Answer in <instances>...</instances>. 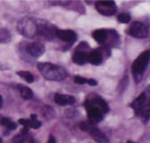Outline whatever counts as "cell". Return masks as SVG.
Here are the masks:
<instances>
[{"label":"cell","mask_w":150,"mask_h":143,"mask_svg":"<svg viewBox=\"0 0 150 143\" xmlns=\"http://www.w3.org/2000/svg\"><path fill=\"white\" fill-rule=\"evenodd\" d=\"M74 83H77V85H84V83H88V79H86L82 76H79V75H76L74 77Z\"/></svg>","instance_id":"22"},{"label":"cell","mask_w":150,"mask_h":143,"mask_svg":"<svg viewBox=\"0 0 150 143\" xmlns=\"http://www.w3.org/2000/svg\"><path fill=\"white\" fill-rule=\"evenodd\" d=\"M43 114H44V116H45V117L48 118V120L54 117V115H56V114H54V109H52L50 106H45V107L43 108Z\"/></svg>","instance_id":"20"},{"label":"cell","mask_w":150,"mask_h":143,"mask_svg":"<svg viewBox=\"0 0 150 143\" xmlns=\"http://www.w3.org/2000/svg\"><path fill=\"white\" fill-rule=\"evenodd\" d=\"M0 124L2 125V126L6 127V128L9 129V130H16V129H17V125H16L13 122H11V120L7 117L1 118V120H0Z\"/></svg>","instance_id":"19"},{"label":"cell","mask_w":150,"mask_h":143,"mask_svg":"<svg viewBox=\"0 0 150 143\" xmlns=\"http://www.w3.org/2000/svg\"><path fill=\"white\" fill-rule=\"evenodd\" d=\"M145 102H146V94L143 93L131 104L132 108H134V110L136 111L137 114H141L142 110L144 109V105H145Z\"/></svg>","instance_id":"11"},{"label":"cell","mask_w":150,"mask_h":143,"mask_svg":"<svg viewBox=\"0 0 150 143\" xmlns=\"http://www.w3.org/2000/svg\"><path fill=\"white\" fill-rule=\"evenodd\" d=\"M92 35H93V37H94V39L96 40L97 42H99V43H103V42H105L107 39V31L104 29L96 30V31L93 32Z\"/></svg>","instance_id":"15"},{"label":"cell","mask_w":150,"mask_h":143,"mask_svg":"<svg viewBox=\"0 0 150 143\" xmlns=\"http://www.w3.org/2000/svg\"><path fill=\"white\" fill-rule=\"evenodd\" d=\"M1 106H2V97L0 96V108H1Z\"/></svg>","instance_id":"26"},{"label":"cell","mask_w":150,"mask_h":143,"mask_svg":"<svg viewBox=\"0 0 150 143\" xmlns=\"http://www.w3.org/2000/svg\"><path fill=\"white\" fill-rule=\"evenodd\" d=\"M129 143H135V142H129Z\"/></svg>","instance_id":"28"},{"label":"cell","mask_w":150,"mask_h":143,"mask_svg":"<svg viewBox=\"0 0 150 143\" xmlns=\"http://www.w3.org/2000/svg\"><path fill=\"white\" fill-rule=\"evenodd\" d=\"M118 21L120 22V23L127 24L131 21V16H129V14H127V13L120 14V15L118 16Z\"/></svg>","instance_id":"21"},{"label":"cell","mask_w":150,"mask_h":143,"mask_svg":"<svg viewBox=\"0 0 150 143\" xmlns=\"http://www.w3.org/2000/svg\"><path fill=\"white\" fill-rule=\"evenodd\" d=\"M88 133L92 135L93 139L96 140L97 142H99V143H108L109 142L106 135H105L103 132H101L99 129L94 128V127H91L90 130H88Z\"/></svg>","instance_id":"10"},{"label":"cell","mask_w":150,"mask_h":143,"mask_svg":"<svg viewBox=\"0 0 150 143\" xmlns=\"http://www.w3.org/2000/svg\"><path fill=\"white\" fill-rule=\"evenodd\" d=\"M84 106H86V110H88V120H90L91 125L98 124V122H100L101 120H103V112L101 111L99 108L94 107V106L91 105L88 100L86 101Z\"/></svg>","instance_id":"4"},{"label":"cell","mask_w":150,"mask_h":143,"mask_svg":"<svg viewBox=\"0 0 150 143\" xmlns=\"http://www.w3.org/2000/svg\"><path fill=\"white\" fill-rule=\"evenodd\" d=\"M38 70L48 80H63L68 75L66 69L52 63H39Z\"/></svg>","instance_id":"1"},{"label":"cell","mask_w":150,"mask_h":143,"mask_svg":"<svg viewBox=\"0 0 150 143\" xmlns=\"http://www.w3.org/2000/svg\"><path fill=\"white\" fill-rule=\"evenodd\" d=\"M56 35L57 37H59L61 40L65 42H74L77 38V35L74 31L72 30H57L56 31Z\"/></svg>","instance_id":"8"},{"label":"cell","mask_w":150,"mask_h":143,"mask_svg":"<svg viewBox=\"0 0 150 143\" xmlns=\"http://www.w3.org/2000/svg\"><path fill=\"white\" fill-rule=\"evenodd\" d=\"M19 32L27 38H32L37 33V24L30 18H24L18 24Z\"/></svg>","instance_id":"2"},{"label":"cell","mask_w":150,"mask_h":143,"mask_svg":"<svg viewBox=\"0 0 150 143\" xmlns=\"http://www.w3.org/2000/svg\"><path fill=\"white\" fill-rule=\"evenodd\" d=\"M18 89H19L20 94H21V96H22V98H23V99L30 100V99H32V98H33V92H32V90L30 89V88L20 85L19 87H18Z\"/></svg>","instance_id":"16"},{"label":"cell","mask_w":150,"mask_h":143,"mask_svg":"<svg viewBox=\"0 0 150 143\" xmlns=\"http://www.w3.org/2000/svg\"><path fill=\"white\" fill-rule=\"evenodd\" d=\"M19 124L22 125V126H24V128H31V122H30V120H26V118H21V120H19Z\"/></svg>","instance_id":"23"},{"label":"cell","mask_w":150,"mask_h":143,"mask_svg":"<svg viewBox=\"0 0 150 143\" xmlns=\"http://www.w3.org/2000/svg\"><path fill=\"white\" fill-rule=\"evenodd\" d=\"M90 103H91V105L94 106V107L99 108L103 113H107V112L109 111V107H108V105H107V103L100 97L94 98L92 101H90Z\"/></svg>","instance_id":"12"},{"label":"cell","mask_w":150,"mask_h":143,"mask_svg":"<svg viewBox=\"0 0 150 143\" xmlns=\"http://www.w3.org/2000/svg\"><path fill=\"white\" fill-rule=\"evenodd\" d=\"M129 34L135 38H146L148 36V29L143 23L134 22L129 29Z\"/></svg>","instance_id":"5"},{"label":"cell","mask_w":150,"mask_h":143,"mask_svg":"<svg viewBox=\"0 0 150 143\" xmlns=\"http://www.w3.org/2000/svg\"><path fill=\"white\" fill-rule=\"evenodd\" d=\"M27 52L29 53L30 56L33 58H39L45 52V48L42 43L40 42H32V43L28 44L27 46Z\"/></svg>","instance_id":"7"},{"label":"cell","mask_w":150,"mask_h":143,"mask_svg":"<svg viewBox=\"0 0 150 143\" xmlns=\"http://www.w3.org/2000/svg\"><path fill=\"white\" fill-rule=\"evenodd\" d=\"M33 137L31 135L28 134H20L13 138V142L15 143H33Z\"/></svg>","instance_id":"17"},{"label":"cell","mask_w":150,"mask_h":143,"mask_svg":"<svg viewBox=\"0 0 150 143\" xmlns=\"http://www.w3.org/2000/svg\"><path fill=\"white\" fill-rule=\"evenodd\" d=\"M47 143H56V140H54V137L52 135H50V138H48V142Z\"/></svg>","instance_id":"25"},{"label":"cell","mask_w":150,"mask_h":143,"mask_svg":"<svg viewBox=\"0 0 150 143\" xmlns=\"http://www.w3.org/2000/svg\"><path fill=\"white\" fill-rule=\"evenodd\" d=\"M0 143H3V142H2V140H1V138H0Z\"/></svg>","instance_id":"27"},{"label":"cell","mask_w":150,"mask_h":143,"mask_svg":"<svg viewBox=\"0 0 150 143\" xmlns=\"http://www.w3.org/2000/svg\"><path fill=\"white\" fill-rule=\"evenodd\" d=\"M96 9L101 15L104 16H112L115 14V3L113 1H99L96 4Z\"/></svg>","instance_id":"6"},{"label":"cell","mask_w":150,"mask_h":143,"mask_svg":"<svg viewBox=\"0 0 150 143\" xmlns=\"http://www.w3.org/2000/svg\"><path fill=\"white\" fill-rule=\"evenodd\" d=\"M88 61L93 65H100L103 61V56L99 51H93L88 56Z\"/></svg>","instance_id":"14"},{"label":"cell","mask_w":150,"mask_h":143,"mask_svg":"<svg viewBox=\"0 0 150 143\" xmlns=\"http://www.w3.org/2000/svg\"><path fill=\"white\" fill-rule=\"evenodd\" d=\"M75 98L70 95H65V94H56L54 96V102L61 106L65 105H72L75 103Z\"/></svg>","instance_id":"9"},{"label":"cell","mask_w":150,"mask_h":143,"mask_svg":"<svg viewBox=\"0 0 150 143\" xmlns=\"http://www.w3.org/2000/svg\"><path fill=\"white\" fill-rule=\"evenodd\" d=\"M17 74L19 75V76H21L22 78L25 79L28 83H34V76L30 72H28V71H18Z\"/></svg>","instance_id":"18"},{"label":"cell","mask_w":150,"mask_h":143,"mask_svg":"<svg viewBox=\"0 0 150 143\" xmlns=\"http://www.w3.org/2000/svg\"><path fill=\"white\" fill-rule=\"evenodd\" d=\"M88 83L90 85H93V87H95V85H98V83H97V81L95 80V79H88Z\"/></svg>","instance_id":"24"},{"label":"cell","mask_w":150,"mask_h":143,"mask_svg":"<svg viewBox=\"0 0 150 143\" xmlns=\"http://www.w3.org/2000/svg\"><path fill=\"white\" fill-rule=\"evenodd\" d=\"M149 58L150 53L148 51H145L135 60V62L133 63V66H132V70L136 76H140L144 72L146 66L148 65V62H149Z\"/></svg>","instance_id":"3"},{"label":"cell","mask_w":150,"mask_h":143,"mask_svg":"<svg viewBox=\"0 0 150 143\" xmlns=\"http://www.w3.org/2000/svg\"><path fill=\"white\" fill-rule=\"evenodd\" d=\"M88 56L86 52H82V51H76V52L73 54L72 60L75 64L78 65H83L88 62Z\"/></svg>","instance_id":"13"}]
</instances>
